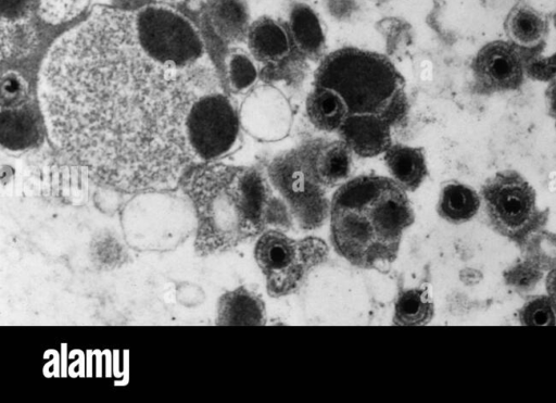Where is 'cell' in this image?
Segmentation results:
<instances>
[{"label":"cell","instance_id":"1","mask_svg":"<svg viewBox=\"0 0 556 403\" xmlns=\"http://www.w3.org/2000/svg\"><path fill=\"white\" fill-rule=\"evenodd\" d=\"M38 93L56 148L124 192L208 163L206 127L230 101L199 29L164 4L94 8L49 49Z\"/></svg>","mask_w":556,"mask_h":403},{"label":"cell","instance_id":"2","mask_svg":"<svg viewBox=\"0 0 556 403\" xmlns=\"http://www.w3.org/2000/svg\"><path fill=\"white\" fill-rule=\"evenodd\" d=\"M181 184L197 215L199 255L231 250L269 228L286 229L293 223L258 169L204 163L191 168Z\"/></svg>","mask_w":556,"mask_h":403},{"label":"cell","instance_id":"3","mask_svg":"<svg viewBox=\"0 0 556 403\" xmlns=\"http://www.w3.org/2000/svg\"><path fill=\"white\" fill-rule=\"evenodd\" d=\"M329 218L339 255L357 267L381 269L396 259L414 211L406 191L392 178L362 175L338 187Z\"/></svg>","mask_w":556,"mask_h":403},{"label":"cell","instance_id":"4","mask_svg":"<svg viewBox=\"0 0 556 403\" xmlns=\"http://www.w3.org/2000/svg\"><path fill=\"white\" fill-rule=\"evenodd\" d=\"M315 86L336 91L349 113H374L395 119L404 80L384 55L345 47L327 54L315 72Z\"/></svg>","mask_w":556,"mask_h":403},{"label":"cell","instance_id":"5","mask_svg":"<svg viewBox=\"0 0 556 403\" xmlns=\"http://www.w3.org/2000/svg\"><path fill=\"white\" fill-rule=\"evenodd\" d=\"M328 250L318 238L294 239L281 229L260 235L254 249L270 297L289 295L301 288L309 273L326 260Z\"/></svg>","mask_w":556,"mask_h":403},{"label":"cell","instance_id":"6","mask_svg":"<svg viewBox=\"0 0 556 403\" xmlns=\"http://www.w3.org/2000/svg\"><path fill=\"white\" fill-rule=\"evenodd\" d=\"M267 177L298 226L315 229L324 224L330 201L311 169L304 147L276 156L267 167Z\"/></svg>","mask_w":556,"mask_h":403},{"label":"cell","instance_id":"7","mask_svg":"<svg viewBox=\"0 0 556 403\" xmlns=\"http://www.w3.org/2000/svg\"><path fill=\"white\" fill-rule=\"evenodd\" d=\"M481 198L492 226L510 239L522 240L544 219L535 190L516 171H501L485 180Z\"/></svg>","mask_w":556,"mask_h":403},{"label":"cell","instance_id":"8","mask_svg":"<svg viewBox=\"0 0 556 403\" xmlns=\"http://www.w3.org/2000/svg\"><path fill=\"white\" fill-rule=\"evenodd\" d=\"M525 53L511 41L484 45L471 62L473 87L480 95L514 91L525 80Z\"/></svg>","mask_w":556,"mask_h":403},{"label":"cell","instance_id":"9","mask_svg":"<svg viewBox=\"0 0 556 403\" xmlns=\"http://www.w3.org/2000/svg\"><path fill=\"white\" fill-rule=\"evenodd\" d=\"M36 0H1V55L18 59L36 48Z\"/></svg>","mask_w":556,"mask_h":403},{"label":"cell","instance_id":"10","mask_svg":"<svg viewBox=\"0 0 556 403\" xmlns=\"http://www.w3.org/2000/svg\"><path fill=\"white\" fill-rule=\"evenodd\" d=\"M249 112L250 129L264 141L283 139L292 125V110L280 90L271 85H262L254 91Z\"/></svg>","mask_w":556,"mask_h":403},{"label":"cell","instance_id":"11","mask_svg":"<svg viewBox=\"0 0 556 403\" xmlns=\"http://www.w3.org/2000/svg\"><path fill=\"white\" fill-rule=\"evenodd\" d=\"M340 139L361 158L384 153L392 144L391 122L374 113H349L338 129Z\"/></svg>","mask_w":556,"mask_h":403},{"label":"cell","instance_id":"12","mask_svg":"<svg viewBox=\"0 0 556 403\" xmlns=\"http://www.w3.org/2000/svg\"><path fill=\"white\" fill-rule=\"evenodd\" d=\"M304 150L315 178L325 188L339 187L349 179L353 152L341 139L315 141L304 146Z\"/></svg>","mask_w":556,"mask_h":403},{"label":"cell","instance_id":"13","mask_svg":"<svg viewBox=\"0 0 556 403\" xmlns=\"http://www.w3.org/2000/svg\"><path fill=\"white\" fill-rule=\"evenodd\" d=\"M247 40L252 56L264 63L285 59L292 48L287 27L269 16L258 17L250 24Z\"/></svg>","mask_w":556,"mask_h":403},{"label":"cell","instance_id":"14","mask_svg":"<svg viewBox=\"0 0 556 403\" xmlns=\"http://www.w3.org/2000/svg\"><path fill=\"white\" fill-rule=\"evenodd\" d=\"M287 29L292 47L309 59L319 58L325 49L326 37L317 13L306 3H294L289 12Z\"/></svg>","mask_w":556,"mask_h":403},{"label":"cell","instance_id":"15","mask_svg":"<svg viewBox=\"0 0 556 403\" xmlns=\"http://www.w3.org/2000/svg\"><path fill=\"white\" fill-rule=\"evenodd\" d=\"M266 322V308L254 291L238 287L224 293L217 305V325L258 326Z\"/></svg>","mask_w":556,"mask_h":403},{"label":"cell","instance_id":"16","mask_svg":"<svg viewBox=\"0 0 556 403\" xmlns=\"http://www.w3.org/2000/svg\"><path fill=\"white\" fill-rule=\"evenodd\" d=\"M27 102V101H26ZM2 106L0 137L2 147L23 150L34 146L39 137V122L30 104Z\"/></svg>","mask_w":556,"mask_h":403},{"label":"cell","instance_id":"17","mask_svg":"<svg viewBox=\"0 0 556 403\" xmlns=\"http://www.w3.org/2000/svg\"><path fill=\"white\" fill-rule=\"evenodd\" d=\"M383 159L391 178L405 191L417 190L428 174L421 148L392 143Z\"/></svg>","mask_w":556,"mask_h":403},{"label":"cell","instance_id":"18","mask_svg":"<svg viewBox=\"0 0 556 403\" xmlns=\"http://www.w3.org/2000/svg\"><path fill=\"white\" fill-rule=\"evenodd\" d=\"M206 16L213 32L225 43L247 38L250 24L243 0H207Z\"/></svg>","mask_w":556,"mask_h":403},{"label":"cell","instance_id":"19","mask_svg":"<svg viewBox=\"0 0 556 403\" xmlns=\"http://www.w3.org/2000/svg\"><path fill=\"white\" fill-rule=\"evenodd\" d=\"M504 28L513 43L521 49H533L544 40L548 23L543 14L520 2L509 11Z\"/></svg>","mask_w":556,"mask_h":403},{"label":"cell","instance_id":"20","mask_svg":"<svg viewBox=\"0 0 556 403\" xmlns=\"http://www.w3.org/2000/svg\"><path fill=\"white\" fill-rule=\"evenodd\" d=\"M305 110L309 122L318 130L338 131L349 114L343 99L333 90L315 86L305 101Z\"/></svg>","mask_w":556,"mask_h":403},{"label":"cell","instance_id":"21","mask_svg":"<svg viewBox=\"0 0 556 403\" xmlns=\"http://www.w3.org/2000/svg\"><path fill=\"white\" fill-rule=\"evenodd\" d=\"M481 199L471 187L460 182L446 184L438 201L439 215L453 224L470 221L478 213Z\"/></svg>","mask_w":556,"mask_h":403},{"label":"cell","instance_id":"22","mask_svg":"<svg viewBox=\"0 0 556 403\" xmlns=\"http://www.w3.org/2000/svg\"><path fill=\"white\" fill-rule=\"evenodd\" d=\"M434 305L427 286L409 288L400 292L394 304L393 323L400 326L428 324L433 316Z\"/></svg>","mask_w":556,"mask_h":403},{"label":"cell","instance_id":"23","mask_svg":"<svg viewBox=\"0 0 556 403\" xmlns=\"http://www.w3.org/2000/svg\"><path fill=\"white\" fill-rule=\"evenodd\" d=\"M258 72L253 60L243 51H232L227 59V78L233 92H244L253 87Z\"/></svg>","mask_w":556,"mask_h":403},{"label":"cell","instance_id":"24","mask_svg":"<svg viewBox=\"0 0 556 403\" xmlns=\"http://www.w3.org/2000/svg\"><path fill=\"white\" fill-rule=\"evenodd\" d=\"M89 0H36L37 15L50 24L70 21L81 13Z\"/></svg>","mask_w":556,"mask_h":403},{"label":"cell","instance_id":"25","mask_svg":"<svg viewBox=\"0 0 556 403\" xmlns=\"http://www.w3.org/2000/svg\"><path fill=\"white\" fill-rule=\"evenodd\" d=\"M520 322L527 326L556 325V313L549 297L540 295L528 301L520 310Z\"/></svg>","mask_w":556,"mask_h":403},{"label":"cell","instance_id":"26","mask_svg":"<svg viewBox=\"0 0 556 403\" xmlns=\"http://www.w3.org/2000/svg\"><path fill=\"white\" fill-rule=\"evenodd\" d=\"M16 74L4 75L1 84V108L17 105L27 101V86Z\"/></svg>","mask_w":556,"mask_h":403},{"label":"cell","instance_id":"27","mask_svg":"<svg viewBox=\"0 0 556 403\" xmlns=\"http://www.w3.org/2000/svg\"><path fill=\"white\" fill-rule=\"evenodd\" d=\"M529 76L536 80L552 81L556 78V52L551 56L534 55L528 64Z\"/></svg>","mask_w":556,"mask_h":403},{"label":"cell","instance_id":"28","mask_svg":"<svg viewBox=\"0 0 556 403\" xmlns=\"http://www.w3.org/2000/svg\"><path fill=\"white\" fill-rule=\"evenodd\" d=\"M545 100L548 115L556 121V78L547 86Z\"/></svg>","mask_w":556,"mask_h":403},{"label":"cell","instance_id":"29","mask_svg":"<svg viewBox=\"0 0 556 403\" xmlns=\"http://www.w3.org/2000/svg\"><path fill=\"white\" fill-rule=\"evenodd\" d=\"M546 291L553 305L556 306V268L552 269L546 276Z\"/></svg>","mask_w":556,"mask_h":403},{"label":"cell","instance_id":"30","mask_svg":"<svg viewBox=\"0 0 556 403\" xmlns=\"http://www.w3.org/2000/svg\"><path fill=\"white\" fill-rule=\"evenodd\" d=\"M370 1L380 2V1H390V0H370Z\"/></svg>","mask_w":556,"mask_h":403}]
</instances>
